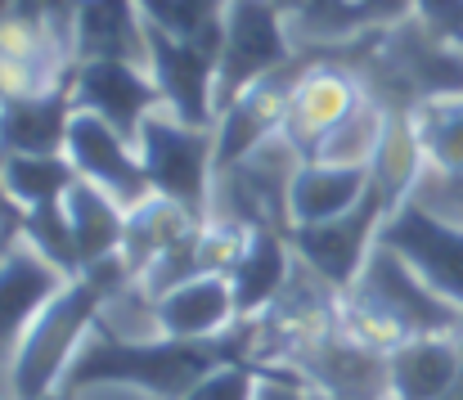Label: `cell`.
Segmentation results:
<instances>
[{"instance_id": "1", "label": "cell", "mask_w": 463, "mask_h": 400, "mask_svg": "<svg viewBox=\"0 0 463 400\" xmlns=\"http://www.w3.org/2000/svg\"><path fill=\"white\" fill-rule=\"evenodd\" d=\"M230 360H252V324L239 319L230 333L221 338H203V342H189V338H166V333H149V338H127V333H113L104 319L95 324L90 342L77 351L68 378H63V392H86V387H140L154 400H184V392L230 365Z\"/></svg>"}, {"instance_id": "2", "label": "cell", "mask_w": 463, "mask_h": 400, "mask_svg": "<svg viewBox=\"0 0 463 400\" xmlns=\"http://www.w3.org/2000/svg\"><path fill=\"white\" fill-rule=\"evenodd\" d=\"M136 283V274L127 270L122 252L99 262V266L81 270L77 279H68L54 301L32 319V329L23 333L14 360H9V400H41L63 387L77 351L90 342L95 324L104 319V310Z\"/></svg>"}, {"instance_id": "3", "label": "cell", "mask_w": 463, "mask_h": 400, "mask_svg": "<svg viewBox=\"0 0 463 400\" xmlns=\"http://www.w3.org/2000/svg\"><path fill=\"white\" fill-rule=\"evenodd\" d=\"M463 310L428 288L392 248H373L360 279L342 292V329L373 351H396L410 338L455 333Z\"/></svg>"}, {"instance_id": "4", "label": "cell", "mask_w": 463, "mask_h": 400, "mask_svg": "<svg viewBox=\"0 0 463 400\" xmlns=\"http://www.w3.org/2000/svg\"><path fill=\"white\" fill-rule=\"evenodd\" d=\"M298 59L293 18L275 0H230L216 50V118L261 77L288 68Z\"/></svg>"}, {"instance_id": "5", "label": "cell", "mask_w": 463, "mask_h": 400, "mask_svg": "<svg viewBox=\"0 0 463 400\" xmlns=\"http://www.w3.org/2000/svg\"><path fill=\"white\" fill-rule=\"evenodd\" d=\"M140 162L145 176L154 185L157 198L194 212V216H212V194H216V127H189L180 118H171L166 109H157L154 118L140 127Z\"/></svg>"}, {"instance_id": "6", "label": "cell", "mask_w": 463, "mask_h": 400, "mask_svg": "<svg viewBox=\"0 0 463 400\" xmlns=\"http://www.w3.org/2000/svg\"><path fill=\"white\" fill-rule=\"evenodd\" d=\"M378 243L392 248L428 288L463 310V221H450L419 198H405L378 230Z\"/></svg>"}, {"instance_id": "7", "label": "cell", "mask_w": 463, "mask_h": 400, "mask_svg": "<svg viewBox=\"0 0 463 400\" xmlns=\"http://www.w3.org/2000/svg\"><path fill=\"white\" fill-rule=\"evenodd\" d=\"M387 216H392V207H387L383 189L373 185L346 216H333V221H319V225H293L288 243H293L302 266L315 270L328 288L346 292L360 279L369 252L378 248V230H383Z\"/></svg>"}, {"instance_id": "8", "label": "cell", "mask_w": 463, "mask_h": 400, "mask_svg": "<svg viewBox=\"0 0 463 400\" xmlns=\"http://www.w3.org/2000/svg\"><path fill=\"white\" fill-rule=\"evenodd\" d=\"M364 100H369L364 81H360L342 59L315 50L307 59V72H302L298 86H293L288 118H284V131L279 135L293 144V153H298L302 162H310V157L328 144V135L337 131Z\"/></svg>"}, {"instance_id": "9", "label": "cell", "mask_w": 463, "mask_h": 400, "mask_svg": "<svg viewBox=\"0 0 463 400\" xmlns=\"http://www.w3.org/2000/svg\"><path fill=\"white\" fill-rule=\"evenodd\" d=\"M68 90H72L77 113L104 118L113 131H122L131 144L140 139V127L162 109V90H157L154 72L140 68V63H122V59L72 63Z\"/></svg>"}, {"instance_id": "10", "label": "cell", "mask_w": 463, "mask_h": 400, "mask_svg": "<svg viewBox=\"0 0 463 400\" xmlns=\"http://www.w3.org/2000/svg\"><path fill=\"white\" fill-rule=\"evenodd\" d=\"M310 54H298L288 68L261 77L257 86H248L234 104L221 109L216 118V176L239 167L243 157H252L261 144H270L275 135L284 131V118H288V100H293V86L298 77L307 72Z\"/></svg>"}, {"instance_id": "11", "label": "cell", "mask_w": 463, "mask_h": 400, "mask_svg": "<svg viewBox=\"0 0 463 400\" xmlns=\"http://www.w3.org/2000/svg\"><path fill=\"white\" fill-rule=\"evenodd\" d=\"M149 72L162 90V109L189 127H216V50L180 41L149 23Z\"/></svg>"}, {"instance_id": "12", "label": "cell", "mask_w": 463, "mask_h": 400, "mask_svg": "<svg viewBox=\"0 0 463 400\" xmlns=\"http://www.w3.org/2000/svg\"><path fill=\"white\" fill-rule=\"evenodd\" d=\"M68 157L77 167L81 180L99 185L109 198H118L127 212H136L140 203L154 198V185L145 176L140 148L127 139L122 131H113L104 118L95 113H77L72 131H68Z\"/></svg>"}, {"instance_id": "13", "label": "cell", "mask_w": 463, "mask_h": 400, "mask_svg": "<svg viewBox=\"0 0 463 400\" xmlns=\"http://www.w3.org/2000/svg\"><path fill=\"white\" fill-rule=\"evenodd\" d=\"M293 369L307 378L315 392H328L333 400H392V374L387 351L364 347L342 324L328 329L319 342L293 360Z\"/></svg>"}, {"instance_id": "14", "label": "cell", "mask_w": 463, "mask_h": 400, "mask_svg": "<svg viewBox=\"0 0 463 400\" xmlns=\"http://www.w3.org/2000/svg\"><path fill=\"white\" fill-rule=\"evenodd\" d=\"M68 283L63 270H54L36 248L14 243L0 257V392L9 396V360L32 329V319L54 301V292Z\"/></svg>"}, {"instance_id": "15", "label": "cell", "mask_w": 463, "mask_h": 400, "mask_svg": "<svg viewBox=\"0 0 463 400\" xmlns=\"http://www.w3.org/2000/svg\"><path fill=\"white\" fill-rule=\"evenodd\" d=\"M77 104L68 81L50 90H18L5 95L0 109V157L18 153H68V131H72Z\"/></svg>"}, {"instance_id": "16", "label": "cell", "mask_w": 463, "mask_h": 400, "mask_svg": "<svg viewBox=\"0 0 463 400\" xmlns=\"http://www.w3.org/2000/svg\"><path fill=\"white\" fill-rule=\"evenodd\" d=\"M234 324H239V306L225 274H194L154 297V329L166 338L203 342V338L230 333Z\"/></svg>"}, {"instance_id": "17", "label": "cell", "mask_w": 463, "mask_h": 400, "mask_svg": "<svg viewBox=\"0 0 463 400\" xmlns=\"http://www.w3.org/2000/svg\"><path fill=\"white\" fill-rule=\"evenodd\" d=\"M293 270H298V252L288 243V230H279V225H252L239 262L225 274L230 288H234L239 319H257L261 310H270L279 301V292L288 288Z\"/></svg>"}, {"instance_id": "18", "label": "cell", "mask_w": 463, "mask_h": 400, "mask_svg": "<svg viewBox=\"0 0 463 400\" xmlns=\"http://www.w3.org/2000/svg\"><path fill=\"white\" fill-rule=\"evenodd\" d=\"M122 59L149 68V18L140 0H81L72 32V63Z\"/></svg>"}, {"instance_id": "19", "label": "cell", "mask_w": 463, "mask_h": 400, "mask_svg": "<svg viewBox=\"0 0 463 400\" xmlns=\"http://www.w3.org/2000/svg\"><path fill=\"white\" fill-rule=\"evenodd\" d=\"M373 189L369 167L346 162H302L288 185V230L293 225H319L333 216H346L364 194Z\"/></svg>"}, {"instance_id": "20", "label": "cell", "mask_w": 463, "mask_h": 400, "mask_svg": "<svg viewBox=\"0 0 463 400\" xmlns=\"http://www.w3.org/2000/svg\"><path fill=\"white\" fill-rule=\"evenodd\" d=\"M392 400H446L463 374V356L455 333L410 338L396 351H387Z\"/></svg>"}, {"instance_id": "21", "label": "cell", "mask_w": 463, "mask_h": 400, "mask_svg": "<svg viewBox=\"0 0 463 400\" xmlns=\"http://www.w3.org/2000/svg\"><path fill=\"white\" fill-rule=\"evenodd\" d=\"M63 207H68V221H72V239H77V262H81V270L99 266V262H109V257L122 252L127 207L118 198H109L90 180H77L68 189Z\"/></svg>"}, {"instance_id": "22", "label": "cell", "mask_w": 463, "mask_h": 400, "mask_svg": "<svg viewBox=\"0 0 463 400\" xmlns=\"http://www.w3.org/2000/svg\"><path fill=\"white\" fill-rule=\"evenodd\" d=\"M198 225H203V216H194V212H184V207H175V203H166V198L154 194L149 203H140L136 212H127L122 262H127V270L140 279L157 257H166V252H171L180 239H189Z\"/></svg>"}, {"instance_id": "23", "label": "cell", "mask_w": 463, "mask_h": 400, "mask_svg": "<svg viewBox=\"0 0 463 400\" xmlns=\"http://www.w3.org/2000/svg\"><path fill=\"white\" fill-rule=\"evenodd\" d=\"M369 171H373V185L383 189L392 212L405 198H414L419 180L428 176V157H423V144H419L410 113H387V127H383V139H378V153H373Z\"/></svg>"}, {"instance_id": "24", "label": "cell", "mask_w": 463, "mask_h": 400, "mask_svg": "<svg viewBox=\"0 0 463 400\" xmlns=\"http://www.w3.org/2000/svg\"><path fill=\"white\" fill-rule=\"evenodd\" d=\"M0 176H5L9 194L23 207L63 203L68 189L81 180L68 153H18V157H0Z\"/></svg>"}, {"instance_id": "25", "label": "cell", "mask_w": 463, "mask_h": 400, "mask_svg": "<svg viewBox=\"0 0 463 400\" xmlns=\"http://www.w3.org/2000/svg\"><path fill=\"white\" fill-rule=\"evenodd\" d=\"M410 118H414V131H419V144H423L428 171L463 176V95L428 100Z\"/></svg>"}, {"instance_id": "26", "label": "cell", "mask_w": 463, "mask_h": 400, "mask_svg": "<svg viewBox=\"0 0 463 400\" xmlns=\"http://www.w3.org/2000/svg\"><path fill=\"white\" fill-rule=\"evenodd\" d=\"M225 5L230 0H140L145 18L180 36V41H198L221 50V23H225Z\"/></svg>"}, {"instance_id": "27", "label": "cell", "mask_w": 463, "mask_h": 400, "mask_svg": "<svg viewBox=\"0 0 463 400\" xmlns=\"http://www.w3.org/2000/svg\"><path fill=\"white\" fill-rule=\"evenodd\" d=\"M23 243H27V248H36L50 266L63 270L68 279H77V274H81V262H77V239H72V221H68V207H63V203L27 207Z\"/></svg>"}, {"instance_id": "28", "label": "cell", "mask_w": 463, "mask_h": 400, "mask_svg": "<svg viewBox=\"0 0 463 400\" xmlns=\"http://www.w3.org/2000/svg\"><path fill=\"white\" fill-rule=\"evenodd\" d=\"M275 374H298V369H284V365H252V360H230L212 374H203L184 400H257L261 383L275 378Z\"/></svg>"}, {"instance_id": "29", "label": "cell", "mask_w": 463, "mask_h": 400, "mask_svg": "<svg viewBox=\"0 0 463 400\" xmlns=\"http://www.w3.org/2000/svg\"><path fill=\"white\" fill-rule=\"evenodd\" d=\"M414 198H419L423 207L450 216V221H463V176H437V171H428V176L419 180Z\"/></svg>"}, {"instance_id": "30", "label": "cell", "mask_w": 463, "mask_h": 400, "mask_svg": "<svg viewBox=\"0 0 463 400\" xmlns=\"http://www.w3.org/2000/svg\"><path fill=\"white\" fill-rule=\"evenodd\" d=\"M410 14H419L441 36L463 41V0H410Z\"/></svg>"}, {"instance_id": "31", "label": "cell", "mask_w": 463, "mask_h": 400, "mask_svg": "<svg viewBox=\"0 0 463 400\" xmlns=\"http://www.w3.org/2000/svg\"><path fill=\"white\" fill-rule=\"evenodd\" d=\"M23 221H27V207L9 194V185H5V176H0V257H5L14 243H23Z\"/></svg>"}, {"instance_id": "32", "label": "cell", "mask_w": 463, "mask_h": 400, "mask_svg": "<svg viewBox=\"0 0 463 400\" xmlns=\"http://www.w3.org/2000/svg\"><path fill=\"white\" fill-rule=\"evenodd\" d=\"M41 9H45L54 36H59V41L68 45V54H72V32H77V9H81V0H41Z\"/></svg>"}, {"instance_id": "33", "label": "cell", "mask_w": 463, "mask_h": 400, "mask_svg": "<svg viewBox=\"0 0 463 400\" xmlns=\"http://www.w3.org/2000/svg\"><path fill=\"white\" fill-rule=\"evenodd\" d=\"M307 392H310V383L302 374H275V378L261 383L257 400H307Z\"/></svg>"}, {"instance_id": "34", "label": "cell", "mask_w": 463, "mask_h": 400, "mask_svg": "<svg viewBox=\"0 0 463 400\" xmlns=\"http://www.w3.org/2000/svg\"><path fill=\"white\" fill-rule=\"evenodd\" d=\"M275 5H279V9L288 14V18H298V14L307 9V0H275Z\"/></svg>"}, {"instance_id": "35", "label": "cell", "mask_w": 463, "mask_h": 400, "mask_svg": "<svg viewBox=\"0 0 463 400\" xmlns=\"http://www.w3.org/2000/svg\"><path fill=\"white\" fill-rule=\"evenodd\" d=\"M41 400H77V392H63L59 387V392H50V396H41Z\"/></svg>"}, {"instance_id": "36", "label": "cell", "mask_w": 463, "mask_h": 400, "mask_svg": "<svg viewBox=\"0 0 463 400\" xmlns=\"http://www.w3.org/2000/svg\"><path fill=\"white\" fill-rule=\"evenodd\" d=\"M18 0H0V18H9V9H14Z\"/></svg>"}, {"instance_id": "37", "label": "cell", "mask_w": 463, "mask_h": 400, "mask_svg": "<svg viewBox=\"0 0 463 400\" xmlns=\"http://www.w3.org/2000/svg\"><path fill=\"white\" fill-rule=\"evenodd\" d=\"M307 400H333V396H328V392H315V387H310V392H307Z\"/></svg>"}, {"instance_id": "38", "label": "cell", "mask_w": 463, "mask_h": 400, "mask_svg": "<svg viewBox=\"0 0 463 400\" xmlns=\"http://www.w3.org/2000/svg\"><path fill=\"white\" fill-rule=\"evenodd\" d=\"M5 95H9V90H5V81H0V109H5Z\"/></svg>"}]
</instances>
